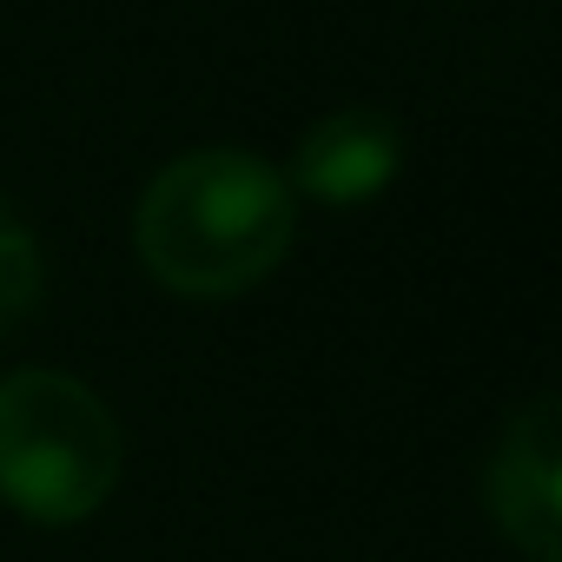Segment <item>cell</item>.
<instances>
[{
	"mask_svg": "<svg viewBox=\"0 0 562 562\" xmlns=\"http://www.w3.org/2000/svg\"><path fill=\"white\" fill-rule=\"evenodd\" d=\"M299 232V192L285 172L238 146H205L172 159L139 212L133 245L139 265L179 299H238L271 278Z\"/></svg>",
	"mask_w": 562,
	"mask_h": 562,
	"instance_id": "cell-1",
	"label": "cell"
},
{
	"mask_svg": "<svg viewBox=\"0 0 562 562\" xmlns=\"http://www.w3.org/2000/svg\"><path fill=\"white\" fill-rule=\"evenodd\" d=\"M120 483V424L67 371L0 378V496L27 522H87Z\"/></svg>",
	"mask_w": 562,
	"mask_h": 562,
	"instance_id": "cell-2",
	"label": "cell"
},
{
	"mask_svg": "<svg viewBox=\"0 0 562 562\" xmlns=\"http://www.w3.org/2000/svg\"><path fill=\"white\" fill-rule=\"evenodd\" d=\"M555 450H562L555 397H529L509 417V430H503V443L490 457V476H483L496 529L529 562H555L562 555V470H555Z\"/></svg>",
	"mask_w": 562,
	"mask_h": 562,
	"instance_id": "cell-3",
	"label": "cell"
},
{
	"mask_svg": "<svg viewBox=\"0 0 562 562\" xmlns=\"http://www.w3.org/2000/svg\"><path fill=\"white\" fill-rule=\"evenodd\" d=\"M397 166H404V126L378 106H345L299 139L285 186H299L318 205H364L397 179Z\"/></svg>",
	"mask_w": 562,
	"mask_h": 562,
	"instance_id": "cell-4",
	"label": "cell"
},
{
	"mask_svg": "<svg viewBox=\"0 0 562 562\" xmlns=\"http://www.w3.org/2000/svg\"><path fill=\"white\" fill-rule=\"evenodd\" d=\"M34 299H41V245L8 205H0V331L21 312H34Z\"/></svg>",
	"mask_w": 562,
	"mask_h": 562,
	"instance_id": "cell-5",
	"label": "cell"
}]
</instances>
